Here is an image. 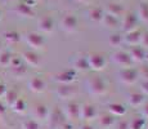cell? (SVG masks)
<instances>
[{
  "label": "cell",
  "mask_w": 148,
  "mask_h": 129,
  "mask_svg": "<svg viewBox=\"0 0 148 129\" xmlns=\"http://www.w3.org/2000/svg\"><path fill=\"white\" fill-rule=\"evenodd\" d=\"M85 88L93 96H103L107 93V81L99 75H92L85 80Z\"/></svg>",
  "instance_id": "1"
},
{
  "label": "cell",
  "mask_w": 148,
  "mask_h": 129,
  "mask_svg": "<svg viewBox=\"0 0 148 129\" xmlns=\"http://www.w3.org/2000/svg\"><path fill=\"white\" fill-rule=\"evenodd\" d=\"M88 59V65L89 68L94 71H101L104 70V67L107 66V58L101 53H90L86 56Z\"/></svg>",
  "instance_id": "2"
},
{
  "label": "cell",
  "mask_w": 148,
  "mask_h": 129,
  "mask_svg": "<svg viewBox=\"0 0 148 129\" xmlns=\"http://www.w3.org/2000/svg\"><path fill=\"white\" fill-rule=\"evenodd\" d=\"M117 76H119V80L124 84H134V83L138 80L139 77V71L135 70L133 67H126V68H121L120 71L117 72Z\"/></svg>",
  "instance_id": "3"
},
{
  "label": "cell",
  "mask_w": 148,
  "mask_h": 129,
  "mask_svg": "<svg viewBox=\"0 0 148 129\" xmlns=\"http://www.w3.org/2000/svg\"><path fill=\"white\" fill-rule=\"evenodd\" d=\"M112 61L115 62L117 66H120L121 68H126V67H132L133 66V59H132V57H130V54H129V52H126V50H117V52H115V53L112 54Z\"/></svg>",
  "instance_id": "4"
},
{
  "label": "cell",
  "mask_w": 148,
  "mask_h": 129,
  "mask_svg": "<svg viewBox=\"0 0 148 129\" xmlns=\"http://www.w3.org/2000/svg\"><path fill=\"white\" fill-rule=\"evenodd\" d=\"M48 123H49V127L52 129H58L62 128L66 123V116H64L63 111L62 110H53L49 111V116H48Z\"/></svg>",
  "instance_id": "5"
},
{
  "label": "cell",
  "mask_w": 148,
  "mask_h": 129,
  "mask_svg": "<svg viewBox=\"0 0 148 129\" xmlns=\"http://www.w3.org/2000/svg\"><path fill=\"white\" fill-rule=\"evenodd\" d=\"M75 79H76V71L73 68L59 71L56 75H53V80L57 81L58 84H71L72 81H75Z\"/></svg>",
  "instance_id": "6"
},
{
  "label": "cell",
  "mask_w": 148,
  "mask_h": 129,
  "mask_svg": "<svg viewBox=\"0 0 148 129\" xmlns=\"http://www.w3.org/2000/svg\"><path fill=\"white\" fill-rule=\"evenodd\" d=\"M66 119L70 120H76L80 117V105L75 101H70L64 105V108H62Z\"/></svg>",
  "instance_id": "7"
},
{
  "label": "cell",
  "mask_w": 148,
  "mask_h": 129,
  "mask_svg": "<svg viewBox=\"0 0 148 129\" xmlns=\"http://www.w3.org/2000/svg\"><path fill=\"white\" fill-rule=\"evenodd\" d=\"M26 43L34 49H41L45 45V40L41 35L36 32H30L26 35Z\"/></svg>",
  "instance_id": "8"
},
{
  "label": "cell",
  "mask_w": 148,
  "mask_h": 129,
  "mask_svg": "<svg viewBox=\"0 0 148 129\" xmlns=\"http://www.w3.org/2000/svg\"><path fill=\"white\" fill-rule=\"evenodd\" d=\"M22 61H25V63L27 66H30V67H39L41 63V59L40 57L38 56V54L35 53V52L32 50H28V52H23V54H22Z\"/></svg>",
  "instance_id": "9"
},
{
  "label": "cell",
  "mask_w": 148,
  "mask_h": 129,
  "mask_svg": "<svg viewBox=\"0 0 148 129\" xmlns=\"http://www.w3.org/2000/svg\"><path fill=\"white\" fill-rule=\"evenodd\" d=\"M97 116H98V112L93 105L85 103V105L80 106V117L82 120H93Z\"/></svg>",
  "instance_id": "10"
},
{
  "label": "cell",
  "mask_w": 148,
  "mask_h": 129,
  "mask_svg": "<svg viewBox=\"0 0 148 129\" xmlns=\"http://www.w3.org/2000/svg\"><path fill=\"white\" fill-rule=\"evenodd\" d=\"M45 87H47V83L40 76H34L28 81V88L34 93H41V92L45 90Z\"/></svg>",
  "instance_id": "11"
},
{
  "label": "cell",
  "mask_w": 148,
  "mask_h": 129,
  "mask_svg": "<svg viewBox=\"0 0 148 129\" xmlns=\"http://www.w3.org/2000/svg\"><path fill=\"white\" fill-rule=\"evenodd\" d=\"M56 94L61 99H68L75 94V89L71 84H59L56 89Z\"/></svg>",
  "instance_id": "12"
},
{
  "label": "cell",
  "mask_w": 148,
  "mask_h": 129,
  "mask_svg": "<svg viewBox=\"0 0 148 129\" xmlns=\"http://www.w3.org/2000/svg\"><path fill=\"white\" fill-rule=\"evenodd\" d=\"M32 115L35 120H47L49 116V108L42 103L35 105V107L32 108Z\"/></svg>",
  "instance_id": "13"
},
{
  "label": "cell",
  "mask_w": 148,
  "mask_h": 129,
  "mask_svg": "<svg viewBox=\"0 0 148 129\" xmlns=\"http://www.w3.org/2000/svg\"><path fill=\"white\" fill-rule=\"evenodd\" d=\"M127 102L132 107H139L144 103V94L140 92H130L127 94Z\"/></svg>",
  "instance_id": "14"
},
{
  "label": "cell",
  "mask_w": 148,
  "mask_h": 129,
  "mask_svg": "<svg viewBox=\"0 0 148 129\" xmlns=\"http://www.w3.org/2000/svg\"><path fill=\"white\" fill-rule=\"evenodd\" d=\"M72 67L75 71H88L89 70V65H88L86 56H79L73 57L72 59Z\"/></svg>",
  "instance_id": "15"
},
{
  "label": "cell",
  "mask_w": 148,
  "mask_h": 129,
  "mask_svg": "<svg viewBox=\"0 0 148 129\" xmlns=\"http://www.w3.org/2000/svg\"><path fill=\"white\" fill-rule=\"evenodd\" d=\"M140 40H142V34L136 30H133L127 34L124 38V41L126 44H130L132 47H136V45H140Z\"/></svg>",
  "instance_id": "16"
},
{
  "label": "cell",
  "mask_w": 148,
  "mask_h": 129,
  "mask_svg": "<svg viewBox=\"0 0 148 129\" xmlns=\"http://www.w3.org/2000/svg\"><path fill=\"white\" fill-rule=\"evenodd\" d=\"M62 27H63V30L68 31V32H72L77 27V19L73 16L68 14V16L63 17V19H62Z\"/></svg>",
  "instance_id": "17"
},
{
  "label": "cell",
  "mask_w": 148,
  "mask_h": 129,
  "mask_svg": "<svg viewBox=\"0 0 148 129\" xmlns=\"http://www.w3.org/2000/svg\"><path fill=\"white\" fill-rule=\"evenodd\" d=\"M130 57H132L133 62H140L143 59H146V50L143 49L142 47L136 45V47H133L129 52Z\"/></svg>",
  "instance_id": "18"
},
{
  "label": "cell",
  "mask_w": 148,
  "mask_h": 129,
  "mask_svg": "<svg viewBox=\"0 0 148 129\" xmlns=\"http://www.w3.org/2000/svg\"><path fill=\"white\" fill-rule=\"evenodd\" d=\"M108 110H110L111 115H113V116H122L126 112V107L119 102L110 103V105H108Z\"/></svg>",
  "instance_id": "19"
},
{
  "label": "cell",
  "mask_w": 148,
  "mask_h": 129,
  "mask_svg": "<svg viewBox=\"0 0 148 129\" xmlns=\"http://www.w3.org/2000/svg\"><path fill=\"white\" fill-rule=\"evenodd\" d=\"M98 119H99L98 120L99 125H101L102 128H110L111 125H113V123H115V116L111 115V114H102Z\"/></svg>",
  "instance_id": "20"
},
{
  "label": "cell",
  "mask_w": 148,
  "mask_h": 129,
  "mask_svg": "<svg viewBox=\"0 0 148 129\" xmlns=\"http://www.w3.org/2000/svg\"><path fill=\"white\" fill-rule=\"evenodd\" d=\"M10 107H12V110L14 111V112L23 114L25 111H26V108H27V105H26V102H25L22 98H17L16 101L10 105Z\"/></svg>",
  "instance_id": "21"
},
{
  "label": "cell",
  "mask_w": 148,
  "mask_h": 129,
  "mask_svg": "<svg viewBox=\"0 0 148 129\" xmlns=\"http://www.w3.org/2000/svg\"><path fill=\"white\" fill-rule=\"evenodd\" d=\"M146 125V120L143 117H134L129 121V129H144Z\"/></svg>",
  "instance_id": "22"
},
{
  "label": "cell",
  "mask_w": 148,
  "mask_h": 129,
  "mask_svg": "<svg viewBox=\"0 0 148 129\" xmlns=\"http://www.w3.org/2000/svg\"><path fill=\"white\" fill-rule=\"evenodd\" d=\"M40 28L44 32H52L53 31V21L49 17H45L40 21Z\"/></svg>",
  "instance_id": "23"
},
{
  "label": "cell",
  "mask_w": 148,
  "mask_h": 129,
  "mask_svg": "<svg viewBox=\"0 0 148 129\" xmlns=\"http://www.w3.org/2000/svg\"><path fill=\"white\" fill-rule=\"evenodd\" d=\"M12 61V56L9 52H0V66L3 67H8Z\"/></svg>",
  "instance_id": "24"
},
{
  "label": "cell",
  "mask_w": 148,
  "mask_h": 129,
  "mask_svg": "<svg viewBox=\"0 0 148 129\" xmlns=\"http://www.w3.org/2000/svg\"><path fill=\"white\" fill-rule=\"evenodd\" d=\"M22 129H40V124L35 119H26L22 123Z\"/></svg>",
  "instance_id": "25"
},
{
  "label": "cell",
  "mask_w": 148,
  "mask_h": 129,
  "mask_svg": "<svg viewBox=\"0 0 148 129\" xmlns=\"http://www.w3.org/2000/svg\"><path fill=\"white\" fill-rule=\"evenodd\" d=\"M135 23H136V17L134 16V14H129V16H126L125 22H124V26H125V28H126V30H129V27H130V31H133L132 27Z\"/></svg>",
  "instance_id": "26"
},
{
  "label": "cell",
  "mask_w": 148,
  "mask_h": 129,
  "mask_svg": "<svg viewBox=\"0 0 148 129\" xmlns=\"http://www.w3.org/2000/svg\"><path fill=\"white\" fill-rule=\"evenodd\" d=\"M12 71H13V75H14V76L22 77V76L25 75V74H26V67H25L23 63H22L21 66H18V67H13Z\"/></svg>",
  "instance_id": "27"
},
{
  "label": "cell",
  "mask_w": 148,
  "mask_h": 129,
  "mask_svg": "<svg viewBox=\"0 0 148 129\" xmlns=\"http://www.w3.org/2000/svg\"><path fill=\"white\" fill-rule=\"evenodd\" d=\"M5 40H7L8 43H10V44H12V43H17V41H18L19 36H18V34H17V32H12V31H10V32L5 34Z\"/></svg>",
  "instance_id": "28"
},
{
  "label": "cell",
  "mask_w": 148,
  "mask_h": 129,
  "mask_svg": "<svg viewBox=\"0 0 148 129\" xmlns=\"http://www.w3.org/2000/svg\"><path fill=\"white\" fill-rule=\"evenodd\" d=\"M5 98H7V101H8V103H9V105H12V103L16 101L17 98H18V97H17V93L16 92H12V90H8L7 92V94H5Z\"/></svg>",
  "instance_id": "29"
},
{
  "label": "cell",
  "mask_w": 148,
  "mask_h": 129,
  "mask_svg": "<svg viewBox=\"0 0 148 129\" xmlns=\"http://www.w3.org/2000/svg\"><path fill=\"white\" fill-rule=\"evenodd\" d=\"M122 41V39L120 38V35H112L110 39V44L112 45V47H117V45H120V43Z\"/></svg>",
  "instance_id": "30"
},
{
  "label": "cell",
  "mask_w": 148,
  "mask_h": 129,
  "mask_svg": "<svg viewBox=\"0 0 148 129\" xmlns=\"http://www.w3.org/2000/svg\"><path fill=\"white\" fill-rule=\"evenodd\" d=\"M90 18H93L94 21H99V19H101V12H99L98 9L93 10V16H90Z\"/></svg>",
  "instance_id": "31"
},
{
  "label": "cell",
  "mask_w": 148,
  "mask_h": 129,
  "mask_svg": "<svg viewBox=\"0 0 148 129\" xmlns=\"http://www.w3.org/2000/svg\"><path fill=\"white\" fill-rule=\"evenodd\" d=\"M7 92H8L7 87H5L4 84H0V98H1V97H5V94H7Z\"/></svg>",
  "instance_id": "32"
},
{
  "label": "cell",
  "mask_w": 148,
  "mask_h": 129,
  "mask_svg": "<svg viewBox=\"0 0 148 129\" xmlns=\"http://www.w3.org/2000/svg\"><path fill=\"white\" fill-rule=\"evenodd\" d=\"M140 44L143 45V47H148V34H144V35L142 36Z\"/></svg>",
  "instance_id": "33"
},
{
  "label": "cell",
  "mask_w": 148,
  "mask_h": 129,
  "mask_svg": "<svg viewBox=\"0 0 148 129\" xmlns=\"http://www.w3.org/2000/svg\"><path fill=\"white\" fill-rule=\"evenodd\" d=\"M142 90H143L144 93L148 94V80H146V81L142 83Z\"/></svg>",
  "instance_id": "34"
},
{
  "label": "cell",
  "mask_w": 148,
  "mask_h": 129,
  "mask_svg": "<svg viewBox=\"0 0 148 129\" xmlns=\"http://www.w3.org/2000/svg\"><path fill=\"white\" fill-rule=\"evenodd\" d=\"M142 114H143V116H144V117H147V119H148V103H146V105L143 106Z\"/></svg>",
  "instance_id": "35"
},
{
  "label": "cell",
  "mask_w": 148,
  "mask_h": 129,
  "mask_svg": "<svg viewBox=\"0 0 148 129\" xmlns=\"http://www.w3.org/2000/svg\"><path fill=\"white\" fill-rule=\"evenodd\" d=\"M143 76L147 77V80H148V67H144L143 68Z\"/></svg>",
  "instance_id": "36"
},
{
  "label": "cell",
  "mask_w": 148,
  "mask_h": 129,
  "mask_svg": "<svg viewBox=\"0 0 148 129\" xmlns=\"http://www.w3.org/2000/svg\"><path fill=\"white\" fill-rule=\"evenodd\" d=\"M81 129H93V127H92V125H89V124H84L81 127Z\"/></svg>",
  "instance_id": "37"
},
{
  "label": "cell",
  "mask_w": 148,
  "mask_h": 129,
  "mask_svg": "<svg viewBox=\"0 0 148 129\" xmlns=\"http://www.w3.org/2000/svg\"><path fill=\"white\" fill-rule=\"evenodd\" d=\"M4 110H5V108H4V106H3V103L0 102V115H1V114L4 112Z\"/></svg>",
  "instance_id": "38"
},
{
  "label": "cell",
  "mask_w": 148,
  "mask_h": 129,
  "mask_svg": "<svg viewBox=\"0 0 148 129\" xmlns=\"http://www.w3.org/2000/svg\"><path fill=\"white\" fill-rule=\"evenodd\" d=\"M146 59H148V53H146Z\"/></svg>",
  "instance_id": "39"
},
{
  "label": "cell",
  "mask_w": 148,
  "mask_h": 129,
  "mask_svg": "<svg viewBox=\"0 0 148 129\" xmlns=\"http://www.w3.org/2000/svg\"><path fill=\"white\" fill-rule=\"evenodd\" d=\"M0 19H1V12H0Z\"/></svg>",
  "instance_id": "40"
},
{
  "label": "cell",
  "mask_w": 148,
  "mask_h": 129,
  "mask_svg": "<svg viewBox=\"0 0 148 129\" xmlns=\"http://www.w3.org/2000/svg\"><path fill=\"white\" fill-rule=\"evenodd\" d=\"M146 127H147V129H148V125H146Z\"/></svg>",
  "instance_id": "41"
},
{
  "label": "cell",
  "mask_w": 148,
  "mask_h": 129,
  "mask_svg": "<svg viewBox=\"0 0 148 129\" xmlns=\"http://www.w3.org/2000/svg\"><path fill=\"white\" fill-rule=\"evenodd\" d=\"M0 52H1V49H0Z\"/></svg>",
  "instance_id": "42"
}]
</instances>
